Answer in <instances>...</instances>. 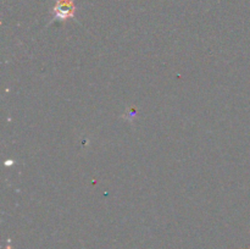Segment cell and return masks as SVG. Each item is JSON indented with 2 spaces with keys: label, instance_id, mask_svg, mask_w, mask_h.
I'll list each match as a JSON object with an SVG mask.
<instances>
[{
  "label": "cell",
  "instance_id": "1",
  "mask_svg": "<svg viewBox=\"0 0 250 249\" xmlns=\"http://www.w3.org/2000/svg\"><path fill=\"white\" fill-rule=\"evenodd\" d=\"M54 11H55V17L59 20L72 17L75 14V2L73 0H58Z\"/></svg>",
  "mask_w": 250,
  "mask_h": 249
}]
</instances>
